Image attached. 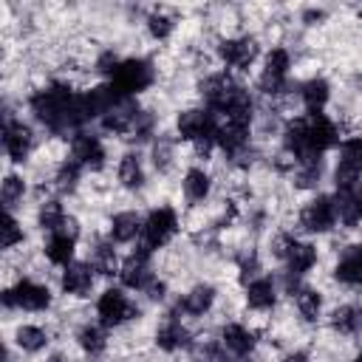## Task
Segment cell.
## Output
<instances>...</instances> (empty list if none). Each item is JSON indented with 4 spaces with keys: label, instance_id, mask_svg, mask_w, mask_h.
<instances>
[{
    "label": "cell",
    "instance_id": "obj_1",
    "mask_svg": "<svg viewBox=\"0 0 362 362\" xmlns=\"http://www.w3.org/2000/svg\"><path fill=\"white\" fill-rule=\"evenodd\" d=\"M28 105H31L34 119L42 122L51 133H68V130H79L85 124L79 96L71 93V85H65V82L45 85L42 90H37L31 96Z\"/></svg>",
    "mask_w": 362,
    "mask_h": 362
},
{
    "label": "cell",
    "instance_id": "obj_2",
    "mask_svg": "<svg viewBox=\"0 0 362 362\" xmlns=\"http://www.w3.org/2000/svg\"><path fill=\"white\" fill-rule=\"evenodd\" d=\"M201 93L206 99L209 110L223 113L226 119L235 122H252V96L246 88L232 82L226 74H215L201 85Z\"/></svg>",
    "mask_w": 362,
    "mask_h": 362
},
{
    "label": "cell",
    "instance_id": "obj_3",
    "mask_svg": "<svg viewBox=\"0 0 362 362\" xmlns=\"http://www.w3.org/2000/svg\"><path fill=\"white\" fill-rule=\"evenodd\" d=\"M153 65L147 62V59H122L119 62V68L113 71V76H110V88L122 96V99H133L136 93H141V90H147L150 85H153Z\"/></svg>",
    "mask_w": 362,
    "mask_h": 362
},
{
    "label": "cell",
    "instance_id": "obj_4",
    "mask_svg": "<svg viewBox=\"0 0 362 362\" xmlns=\"http://www.w3.org/2000/svg\"><path fill=\"white\" fill-rule=\"evenodd\" d=\"M178 133H181V139L195 141L201 153H206L209 144L218 136V124H215L212 110L209 107L206 110L204 107H189V110L178 113Z\"/></svg>",
    "mask_w": 362,
    "mask_h": 362
},
{
    "label": "cell",
    "instance_id": "obj_5",
    "mask_svg": "<svg viewBox=\"0 0 362 362\" xmlns=\"http://www.w3.org/2000/svg\"><path fill=\"white\" fill-rule=\"evenodd\" d=\"M274 255L280 260H286L288 274H305L314 263H317V249L311 243H300L291 235H277L274 238Z\"/></svg>",
    "mask_w": 362,
    "mask_h": 362
},
{
    "label": "cell",
    "instance_id": "obj_6",
    "mask_svg": "<svg viewBox=\"0 0 362 362\" xmlns=\"http://www.w3.org/2000/svg\"><path fill=\"white\" fill-rule=\"evenodd\" d=\"M175 232H178V218H175V212H173L170 206H158V209H153V212L147 215V221H144V226H141V235H144L141 249H144V252H153V249L164 246Z\"/></svg>",
    "mask_w": 362,
    "mask_h": 362
},
{
    "label": "cell",
    "instance_id": "obj_7",
    "mask_svg": "<svg viewBox=\"0 0 362 362\" xmlns=\"http://www.w3.org/2000/svg\"><path fill=\"white\" fill-rule=\"evenodd\" d=\"M334 178H337V189H351L362 181V139L342 141Z\"/></svg>",
    "mask_w": 362,
    "mask_h": 362
},
{
    "label": "cell",
    "instance_id": "obj_8",
    "mask_svg": "<svg viewBox=\"0 0 362 362\" xmlns=\"http://www.w3.org/2000/svg\"><path fill=\"white\" fill-rule=\"evenodd\" d=\"M337 221V201L331 195L311 198L300 212V226L305 232H328Z\"/></svg>",
    "mask_w": 362,
    "mask_h": 362
},
{
    "label": "cell",
    "instance_id": "obj_9",
    "mask_svg": "<svg viewBox=\"0 0 362 362\" xmlns=\"http://www.w3.org/2000/svg\"><path fill=\"white\" fill-rule=\"evenodd\" d=\"M303 127H305V144H308V153L311 156H322L328 147L337 144V127L322 113L303 116Z\"/></svg>",
    "mask_w": 362,
    "mask_h": 362
},
{
    "label": "cell",
    "instance_id": "obj_10",
    "mask_svg": "<svg viewBox=\"0 0 362 362\" xmlns=\"http://www.w3.org/2000/svg\"><path fill=\"white\" fill-rule=\"evenodd\" d=\"M96 314H99V322H102L105 328H116V325H122L124 320L136 317L139 311L127 303V297H124L119 288H107V291L99 297V303H96Z\"/></svg>",
    "mask_w": 362,
    "mask_h": 362
},
{
    "label": "cell",
    "instance_id": "obj_11",
    "mask_svg": "<svg viewBox=\"0 0 362 362\" xmlns=\"http://www.w3.org/2000/svg\"><path fill=\"white\" fill-rule=\"evenodd\" d=\"M288 65H291L288 51H286V48H274V51L266 57V68H263L260 82H257L260 90H263V93H283V90L288 88V82H286Z\"/></svg>",
    "mask_w": 362,
    "mask_h": 362
},
{
    "label": "cell",
    "instance_id": "obj_12",
    "mask_svg": "<svg viewBox=\"0 0 362 362\" xmlns=\"http://www.w3.org/2000/svg\"><path fill=\"white\" fill-rule=\"evenodd\" d=\"M218 54L221 59L229 65V68H249L257 57V42L255 37H235V40H223L218 45Z\"/></svg>",
    "mask_w": 362,
    "mask_h": 362
},
{
    "label": "cell",
    "instance_id": "obj_13",
    "mask_svg": "<svg viewBox=\"0 0 362 362\" xmlns=\"http://www.w3.org/2000/svg\"><path fill=\"white\" fill-rule=\"evenodd\" d=\"M31 130L23 124V122H11L6 116V124H3V147H6V156L11 161H25L28 153H31Z\"/></svg>",
    "mask_w": 362,
    "mask_h": 362
},
{
    "label": "cell",
    "instance_id": "obj_14",
    "mask_svg": "<svg viewBox=\"0 0 362 362\" xmlns=\"http://www.w3.org/2000/svg\"><path fill=\"white\" fill-rule=\"evenodd\" d=\"M71 158L79 164V167H88V170H102L105 164V147L96 136L90 133H76L74 141H71Z\"/></svg>",
    "mask_w": 362,
    "mask_h": 362
},
{
    "label": "cell",
    "instance_id": "obj_15",
    "mask_svg": "<svg viewBox=\"0 0 362 362\" xmlns=\"http://www.w3.org/2000/svg\"><path fill=\"white\" fill-rule=\"evenodd\" d=\"M147 260H150V252H144V249L139 246V252H133V255L124 260L122 272H119L122 286H127V288H147V283L153 280Z\"/></svg>",
    "mask_w": 362,
    "mask_h": 362
},
{
    "label": "cell",
    "instance_id": "obj_16",
    "mask_svg": "<svg viewBox=\"0 0 362 362\" xmlns=\"http://www.w3.org/2000/svg\"><path fill=\"white\" fill-rule=\"evenodd\" d=\"M139 113H141V110H139L136 99H119V102L102 116V127H105L107 133H130Z\"/></svg>",
    "mask_w": 362,
    "mask_h": 362
},
{
    "label": "cell",
    "instance_id": "obj_17",
    "mask_svg": "<svg viewBox=\"0 0 362 362\" xmlns=\"http://www.w3.org/2000/svg\"><path fill=\"white\" fill-rule=\"evenodd\" d=\"M11 294H14V305H20V308H25V311H42V308L51 305V291H48V286H40V283H34V280H20V283L11 288Z\"/></svg>",
    "mask_w": 362,
    "mask_h": 362
},
{
    "label": "cell",
    "instance_id": "obj_18",
    "mask_svg": "<svg viewBox=\"0 0 362 362\" xmlns=\"http://www.w3.org/2000/svg\"><path fill=\"white\" fill-rule=\"evenodd\" d=\"M246 141H249V122H235V119H226L223 124H218V136H215V144H221L226 150V156H238L246 150Z\"/></svg>",
    "mask_w": 362,
    "mask_h": 362
},
{
    "label": "cell",
    "instance_id": "obj_19",
    "mask_svg": "<svg viewBox=\"0 0 362 362\" xmlns=\"http://www.w3.org/2000/svg\"><path fill=\"white\" fill-rule=\"evenodd\" d=\"M334 277L345 286H362V243H354L342 252V257L337 260Z\"/></svg>",
    "mask_w": 362,
    "mask_h": 362
},
{
    "label": "cell",
    "instance_id": "obj_20",
    "mask_svg": "<svg viewBox=\"0 0 362 362\" xmlns=\"http://www.w3.org/2000/svg\"><path fill=\"white\" fill-rule=\"evenodd\" d=\"M337 218L345 226H354L362 221V181L351 189H337Z\"/></svg>",
    "mask_w": 362,
    "mask_h": 362
},
{
    "label": "cell",
    "instance_id": "obj_21",
    "mask_svg": "<svg viewBox=\"0 0 362 362\" xmlns=\"http://www.w3.org/2000/svg\"><path fill=\"white\" fill-rule=\"evenodd\" d=\"M156 342H158L161 351H178V348H184V345H189V331H187V328L181 325V320L170 311L167 320L161 322V328L156 331Z\"/></svg>",
    "mask_w": 362,
    "mask_h": 362
},
{
    "label": "cell",
    "instance_id": "obj_22",
    "mask_svg": "<svg viewBox=\"0 0 362 362\" xmlns=\"http://www.w3.org/2000/svg\"><path fill=\"white\" fill-rule=\"evenodd\" d=\"M93 286V266L88 263H71L62 272V288L74 297H85Z\"/></svg>",
    "mask_w": 362,
    "mask_h": 362
},
{
    "label": "cell",
    "instance_id": "obj_23",
    "mask_svg": "<svg viewBox=\"0 0 362 362\" xmlns=\"http://www.w3.org/2000/svg\"><path fill=\"white\" fill-rule=\"evenodd\" d=\"M221 345L229 351V354H235V356H246V354H252V348H255V334L249 331V328H243V325H226L223 331H221Z\"/></svg>",
    "mask_w": 362,
    "mask_h": 362
},
{
    "label": "cell",
    "instance_id": "obj_24",
    "mask_svg": "<svg viewBox=\"0 0 362 362\" xmlns=\"http://www.w3.org/2000/svg\"><path fill=\"white\" fill-rule=\"evenodd\" d=\"M328 96H331V88L320 76H314V79H308V82L300 85V99H303V105H305L308 113H320L325 107Z\"/></svg>",
    "mask_w": 362,
    "mask_h": 362
},
{
    "label": "cell",
    "instance_id": "obj_25",
    "mask_svg": "<svg viewBox=\"0 0 362 362\" xmlns=\"http://www.w3.org/2000/svg\"><path fill=\"white\" fill-rule=\"evenodd\" d=\"M274 300H277V294H274V283L269 277H257V280H252L246 286V303H249V308L266 311V308L274 305Z\"/></svg>",
    "mask_w": 362,
    "mask_h": 362
},
{
    "label": "cell",
    "instance_id": "obj_26",
    "mask_svg": "<svg viewBox=\"0 0 362 362\" xmlns=\"http://www.w3.org/2000/svg\"><path fill=\"white\" fill-rule=\"evenodd\" d=\"M74 243H76V238H71V235H65V232H51V238H48V243H45L48 260L57 263V266H71Z\"/></svg>",
    "mask_w": 362,
    "mask_h": 362
},
{
    "label": "cell",
    "instance_id": "obj_27",
    "mask_svg": "<svg viewBox=\"0 0 362 362\" xmlns=\"http://www.w3.org/2000/svg\"><path fill=\"white\" fill-rule=\"evenodd\" d=\"M212 303H215V288L206 286V283H201V286H195L189 294H184V300L178 303V308L187 311V314H195V317H198V314L209 311Z\"/></svg>",
    "mask_w": 362,
    "mask_h": 362
},
{
    "label": "cell",
    "instance_id": "obj_28",
    "mask_svg": "<svg viewBox=\"0 0 362 362\" xmlns=\"http://www.w3.org/2000/svg\"><path fill=\"white\" fill-rule=\"evenodd\" d=\"M141 221H139V215L136 212H119V215H113V221H110V238L113 240H119V243H127V240H133L139 232H141Z\"/></svg>",
    "mask_w": 362,
    "mask_h": 362
},
{
    "label": "cell",
    "instance_id": "obj_29",
    "mask_svg": "<svg viewBox=\"0 0 362 362\" xmlns=\"http://www.w3.org/2000/svg\"><path fill=\"white\" fill-rule=\"evenodd\" d=\"M209 187H212V181H209V175L201 167H189L187 170V175H184V195H187V201H192V204L204 201L209 195Z\"/></svg>",
    "mask_w": 362,
    "mask_h": 362
},
{
    "label": "cell",
    "instance_id": "obj_30",
    "mask_svg": "<svg viewBox=\"0 0 362 362\" xmlns=\"http://www.w3.org/2000/svg\"><path fill=\"white\" fill-rule=\"evenodd\" d=\"M331 325L339 334H356V331H362V305H339L331 314Z\"/></svg>",
    "mask_w": 362,
    "mask_h": 362
},
{
    "label": "cell",
    "instance_id": "obj_31",
    "mask_svg": "<svg viewBox=\"0 0 362 362\" xmlns=\"http://www.w3.org/2000/svg\"><path fill=\"white\" fill-rule=\"evenodd\" d=\"M119 181L127 189H139L144 184V170H141V161H139L136 153L122 156V161H119Z\"/></svg>",
    "mask_w": 362,
    "mask_h": 362
},
{
    "label": "cell",
    "instance_id": "obj_32",
    "mask_svg": "<svg viewBox=\"0 0 362 362\" xmlns=\"http://www.w3.org/2000/svg\"><path fill=\"white\" fill-rule=\"evenodd\" d=\"M90 266L99 274H113L116 272V252H113V246L105 243V240H99L93 246V252H90Z\"/></svg>",
    "mask_w": 362,
    "mask_h": 362
},
{
    "label": "cell",
    "instance_id": "obj_33",
    "mask_svg": "<svg viewBox=\"0 0 362 362\" xmlns=\"http://www.w3.org/2000/svg\"><path fill=\"white\" fill-rule=\"evenodd\" d=\"M65 218L68 215H65V209H62L59 201H45L42 209H40V226L48 229V232H59L62 223H65Z\"/></svg>",
    "mask_w": 362,
    "mask_h": 362
},
{
    "label": "cell",
    "instance_id": "obj_34",
    "mask_svg": "<svg viewBox=\"0 0 362 362\" xmlns=\"http://www.w3.org/2000/svg\"><path fill=\"white\" fill-rule=\"evenodd\" d=\"M297 308H300L303 320L314 322V320L320 317V308H322L320 291H314V288H300V291H297Z\"/></svg>",
    "mask_w": 362,
    "mask_h": 362
},
{
    "label": "cell",
    "instance_id": "obj_35",
    "mask_svg": "<svg viewBox=\"0 0 362 362\" xmlns=\"http://www.w3.org/2000/svg\"><path fill=\"white\" fill-rule=\"evenodd\" d=\"M17 345L23 348V351H42L45 345H48V334L42 331V328H37V325H23L20 331H17Z\"/></svg>",
    "mask_w": 362,
    "mask_h": 362
},
{
    "label": "cell",
    "instance_id": "obj_36",
    "mask_svg": "<svg viewBox=\"0 0 362 362\" xmlns=\"http://www.w3.org/2000/svg\"><path fill=\"white\" fill-rule=\"evenodd\" d=\"M76 339H79L82 351H88V354H93V356L105 351V331H102L99 325H82L79 334H76Z\"/></svg>",
    "mask_w": 362,
    "mask_h": 362
},
{
    "label": "cell",
    "instance_id": "obj_37",
    "mask_svg": "<svg viewBox=\"0 0 362 362\" xmlns=\"http://www.w3.org/2000/svg\"><path fill=\"white\" fill-rule=\"evenodd\" d=\"M322 175V158H305V161H297V187H314Z\"/></svg>",
    "mask_w": 362,
    "mask_h": 362
},
{
    "label": "cell",
    "instance_id": "obj_38",
    "mask_svg": "<svg viewBox=\"0 0 362 362\" xmlns=\"http://www.w3.org/2000/svg\"><path fill=\"white\" fill-rule=\"evenodd\" d=\"M79 173H82V167H79L74 158L62 161L59 170H57V189H59V192H71V189L76 187V181H79Z\"/></svg>",
    "mask_w": 362,
    "mask_h": 362
},
{
    "label": "cell",
    "instance_id": "obj_39",
    "mask_svg": "<svg viewBox=\"0 0 362 362\" xmlns=\"http://www.w3.org/2000/svg\"><path fill=\"white\" fill-rule=\"evenodd\" d=\"M192 362H229V356L223 354V345L206 342V345H195L192 348Z\"/></svg>",
    "mask_w": 362,
    "mask_h": 362
},
{
    "label": "cell",
    "instance_id": "obj_40",
    "mask_svg": "<svg viewBox=\"0 0 362 362\" xmlns=\"http://www.w3.org/2000/svg\"><path fill=\"white\" fill-rule=\"evenodd\" d=\"M23 192H25V184H23V178H17V175H6L3 178V204H6V209L8 206H14L20 198H23Z\"/></svg>",
    "mask_w": 362,
    "mask_h": 362
},
{
    "label": "cell",
    "instance_id": "obj_41",
    "mask_svg": "<svg viewBox=\"0 0 362 362\" xmlns=\"http://www.w3.org/2000/svg\"><path fill=\"white\" fill-rule=\"evenodd\" d=\"M147 28H150V34L156 37V40H164V37H170V31H173V20L167 17V14H150L147 17Z\"/></svg>",
    "mask_w": 362,
    "mask_h": 362
},
{
    "label": "cell",
    "instance_id": "obj_42",
    "mask_svg": "<svg viewBox=\"0 0 362 362\" xmlns=\"http://www.w3.org/2000/svg\"><path fill=\"white\" fill-rule=\"evenodd\" d=\"M20 240H23V229H20L17 218L14 215H6L3 218V249H11Z\"/></svg>",
    "mask_w": 362,
    "mask_h": 362
},
{
    "label": "cell",
    "instance_id": "obj_43",
    "mask_svg": "<svg viewBox=\"0 0 362 362\" xmlns=\"http://www.w3.org/2000/svg\"><path fill=\"white\" fill-rule=\"evenodd\" d=\"M150 133H153V113L141 110V113L136 116V122H133V130H130V136H133V139H139V141H144Z\"/></svg>",
    "mask_w": 362,
    "mask_h": 362
},
{
    "label": "cell",
    "instance_id": "obj_44",
    "mask_svg": "<svg viewBox=\"0 0 362 362\" xmlns=\"http://www.w3.org/2000/svg\"><path fill=\"white\" fill-rule=\"evenodd\" d=\"M170 158H173V147H170V141L161 139V141L153 147V161H156L158 170H167V167H170Z\"/></svg>",
    "mask_w": 362,
    "mask_h": 362
},
{
    "label": "cell",
    "instance_id": "obj_45",
    "mask_svg": "<svg viewBox=\"0 0 362 362\" xmlns=\"http://www.w3.org/2000/svg\"><path fill=\"white\" fill-rule=\"evenodd\" d=\"M116 68H119V57H116L113 51H105V54L96 59V71H99V74H110V76H113Z\"/></svg>",
    "mask_w": 362,
    "mask_h": 362
},
{
    "label": "cell",
    "instance_id": "obj_46",
    "mask_svg": "<svg viewBox=\"0 0 362 362\" xmlns=\"http://www.w3.org/2000/svg\"><path fill=\"white\" fill-rule=\"evenodd\" d=\"M255 272H257V257H255V255L243 257V260H240V280L246 283V280H249Z\"/></svg>",
    "mask_w": 362,
    "mask_h": 362
},
{
    "label": "cell",
    "instance_id": "obj_47",
    "mask_svg": "<svg viewBox=\"0 0 362 362\" xmlns=\"http://www.w3.org/2000/svg\"><path fill=\"white\" fill-rule=\"evenodd\" d=\"M144 291H147V297H150V300H161V297H164V283L153 277V280L147 283V288H144Z\"/></svg>",
    "mask_w": 362,
    "mask_h": 362
},
{
    "label": "cell",
    "instance_id": "obj_48",
    "mask_svg": "<svg viewBox=\"0 0 362 362\" xmlns=\"http://www.w3.org/2000/svg\"><path fill=\"white\" fill-rule=\"evenodd\" d=\"M325 17V11H320V8H308L305 11V23H317V20H322Z\"/></svg>",
    "mask_w": 362,
    "mask_h": 362
},
{
    "label": "cell",
    "instance_id": "obj_49",
    "mask_svg": "<svg viewBox=\"0 0 362 362\" xmlns=\"http://www.w3.org/2000/svg\"><path fill=\"white\" fill-rule=\"evenodd\" d=\"M283 362H308V356H305L303 351H294V354H288V356H283Z\"/></svg>",
    "mask_w": 362,
    "mask_h": 362
},
{
    "label": "cell",
    "instance_id": "obj_50",
    "mask_svg": "<svg viewBox=\"0 0 362 362\" xmlns=\"http://www.w3.org/2000/svg\"><path fill=\"white\" fill-rule=\"evenodd\" d=\"M3 305H6V308H14V294H11V288L3 291Z\"/></svg>",
    "mask_w": 362,
    "mask_h": 362
},
{
    "label": "cell",
    "instance_id": "obj_51",
    "mask_svg": "<svg viewBox=\"0 0 362 362\" xmlns=\"http://www.w3.org/2000/svg\"><path fill=\"white\" fill-rule=\"evenodd\" d=\"M51 362H65V356H59V354H54V356H51Z\"/></svg>",
    "mask_w": 362,
    "mask_h": 362
},
{
    "label": "cell",
    "instance_id": "obj_52",
    "mask_svg": "<svg viewBox=\"0 0 362 362\" xmlns=\"http://www.w3.org/2000/svg\"><path fill=\"white\" fill-rule=\"evenodd\" d=\"M354 362H362V354H359V356H356V359H354Z\"/></svg>",
    "mask_w": 362,
    "mask_h": 362
}]
</instances>
